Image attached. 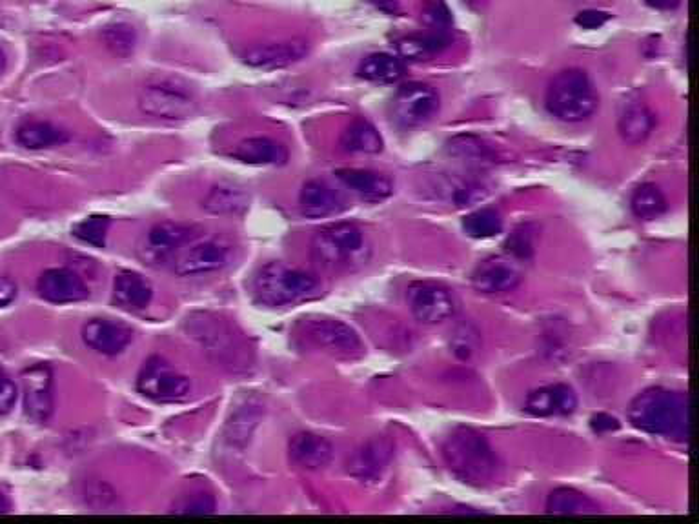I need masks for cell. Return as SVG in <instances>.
I'll use <instances>...</instances> for the list:
<instances>
[{"label":"cell","instance_id":"cell-41","mask_svg":"<svg viewBox=\"0 0 699 524\" xmlns=\"http://www.w3.org/2000/svg\"><path fill=\"white\" fill-rule=\"evenodd\" d=\"M477 348V332L472 326H461L454 337V352L461 359H468Z\"/></svg>","mask_w":699,"mask_h":524},{"label":"cell","instance_id":"cell-19","mask_svg":"<svg viewBox=\"0 0 699 524\" xmlns=\"http://www.w3.org/2000/svg\"><path fill=\"white\" fill-rule=\"evenodd\" d=\"M578 395L568 384H550L528 393L525 410L534 417H567L576 412Z\"/></svg>","mask_w":699,"mask_h":524},{"label":"cell","instance_id":"cell-16","mask_svg":"<svg viewBox=\"0 0 699 524\" xmlns=\"http://www.w3.org/2000/svg\"><path fill=\"white\" fill-rule=\"evenodd\" d=\"M195 235L197 230L183 222H159L146 235L142 250L150 261H168L172 259L175 252H179L188 242H192Z\"/></svg>","mask_w":699,"mask_h":524},{"label":"cell","instance_id":"cell-44","mask_svg":"<svg viewBox=\"0 0 699 524\" xmlns=\"http://www.w3.org/2000/svg\"><path fill=\"white\" fill-rule=\"evenodd\" d=\"M508 250H512V253H516L519 257H527L532 253V239L528 232H516L512 239H508Z\"/></svg>","mask_w":699,"mask_h":524},{"label":"cell","instance_id":"cell-15","mask_svg":"<svg viewBox=\"0 0 699 524\" xmlns=\"http://www.w3.org/2000/svg\"><path fill=\"white\" fill-rule=\"evenodd\" d=\"M523 281L516 262L507 257H488L472 273V286L485 295H505L514 292Z\"/></svg>","mask_w":699,"mask_h":524},{"label":"cell","instance_id":"cell-42","mask_svg":"<svg viewBox=\"0 0 699 524\" xmlns=\"http://www.w3.org/2000/svg\"><path fill=\"white\" fill-rule=\"evenodd\" d=\"M17 386L10 375L0 366V415L8 414L17 401Z\"/></svg>","mask_w":699,"mask_h":524},{"label":"cell","instance_id":"cell-51","mask_svg":"<svg viewBox=\"0 0 699 524\" xmlns=\"http://www.w3.org/2000/svg\"><path fill=\"white\" fill-rule=\"evenodd\" d=\"M470 2H481V0H470Z\"/></svg>","mask_w":699,"mask_h":524},{"label":"cell","instance_id":"cell-25","mask_svg":"<svg viewBox=\"0 0 699 524\" xmlns=\"http://www.w3.org/2000/svg\"><path fill=\"white\" fill-rule=\"evenodd\" d=\"M233 159L246 162V164H284L288 161L290 153L281 142L268 139V137H252L239 142L232 150Z\"/></svg>","mask_w":699,"mask_h":524},{"label":"cell","instance_id":"cell-35","mask_svg":"<svg viewBox=\"0 0 699 524\" xmlns=\"http://www.w3.org/2000/svg\"><path fill=\"white\" fill-rule=\"evenodd\" d=\"M463 228L472 239H490L503 232V217L494 208H483L466 215Z\"/></svg>","mask_w":699,"mask_h":524},{"label":"cell","instance_id":"cell-20","mask_svg":"<svg viewBox=\"0 0 699 524\" xmlns=\"http://www.w3.org/2000/svg\"><path fill=\"white\" fill-rule=\"evenodd\" d=\"M190 326H192L190 335L193 339L201 344L206 352L217 357V361L235 359L237 352L230 350L232 343H235V337H233L230 326L224 321L212 319L208 315H201V319H192Z\"/></svg>","mask_w":699,"mask_h":524},{"label":"cell","instance_id":"cell-18","mask_svg":"<svg viewBox=\"0 0 699 524\" xmlns=\"http://www.w3.org/2000/svg\"><path fill=\"white\" fill-rule=\"evenodd\" d=\"M133 332L126 324L110 319H92L82 326V341L101 355H119L132 343Z\"/></svg>","mask_w":699,"mask_h":524},{"label":"cell","instance_id":"cell-11","mask_svg":"<svg viewBox=\"0 0 699 524\" xmlns=\"http://www.w3.org/2000/svg\"><path fill=\"white\" fill-rule=\"evenodd\" d=\"M24 410L37 423H46L55 408L53 373L48 366L37 364L22 373Z\"/></svg>","mask_w":699,"mask_h":524},{"label":"cell","instance_id":"cell-33","mask_svg":"<svg viewBox=\"0 0 699 524\" xmlns=\"http://www.w3.org/2000/svg\"><path fill=\"white\" fill-rule=\"evenodd\" d=\"M446 150L459 161L476 164V166L494 164L497 159L496 152L488 146L487 142L481 141L474 135H457L446 142Z\"/></svg>","mask_w":699,"mask_h":524},{"label":"cell","instance_id":"cell-49","mask_svg":"<svg viewBox=\"0 0 699 524\" xmlns=\"http://www.w3.org/2000/svg\"><path fill=\"white\" fill-rule=\"evenodd\" d=\"M10 512V501L6 499V495L0 494V514Z\"/></svg>","mask_w":699,"mask_h":524},{"label":"cell","instance_id":"cell-50","mask_svg":"<svg viewBox=\"0 0 699 524\" xmlns=\"http://www.w3.org/2000/svg\"><path fill=\"white\" fill-rule=\"evenodd\" d=\"M6 64H8V57H6V53H4V50L0 48V73L6 70Z\"/></svg>","mask_w":699,"mask_h":524},{"label":"cell","instance_id":"cell-3","mask_svg":"<svg viewBox=\"0 0 699 524\" xmlns=\"http://www.w3.org/2000/svg\"><path fill=\"white\" fill-rule=\"evenodd\" d=\"M252 292L255 303L277 308L314 299L321 292V284L312 273L290 268L283 262H268L255 275Z\"/></svg>","mask_w":699,"mask_h":524},{"label":"cell","instance_id":"cell-12","mask_svg":"<svg viewBox=\"0 0 699 524\" xmlns=\"http://www.w3.org/2000/svg\"><path fill=\"white\" fill-rule=\"evenodd\" d=\"M232 259L230 244L223 241H204L193 244L175 261V273L181 277H199L219 272Z\"/></svg>","mask_w":699,"mask_h":524},{"label":"cell","instance_id":"cell-23","mask_svg":"<svg viewBox=\"0 0 699 524\" xmlns=\"http://www.w3.org/2000/svg\"><path fill=\"white\" fill-rule=\"evenodd\" d=\"M335 175L348 190L359 195L363 201H385L394 193V186H392L390 179L381 173L372 172V170L345 168V170H337Z\"/></svg>","mask_w":699,"mask_h":524},{"label":"cell","instance_id":"cell-26","mask_svg":"<svg viewBox=\"0 0 699 524\" xmlns=\"http://www.w3.org/2000/svg\"><path fill=\"white\" fill-rule=\"evenodd\" d=\"M15 139L26 150H46L70 141V133L46 121H28L19 126Z\"/></svg>","mask_w":699,"mask_h":524},{"label":"cell","instance_id":"cell-8","mask_svg":"<svg viewBox=\"0 0 699 524\" xmlns=\"http://www.w3.org/2000/svg\"><path fill=\"white\" fill-rule=\"evenodd\" d=\"M301 335L310 344L341 359H359L365 355V344L352 326L337 319H304Z\"/></svg>","mask_w":699,"mask_h":524},{"label":"cell","instance_id":"cell-24","mask_svg":"<svg viewBox=\"0 0 699 524\" xmlns=\"http://www.w3.org/2000/svg\"><path fill=\"white\" fill-rule=\"evenodd\" d=\"M153 286L141 273L119 272L113 283V301L121 308L139 312L152 303Z\"/></svg>","mask_w":699,"mask_h":524},{"label":"cell","instance_id":"cell-10","mask_svg":"<svg viewBox=\"0 0 699 524\" xmlns=\"http://www.w3.org/2000/svg\"><path fill=\"white\" fill-rule=\"evenodd\" d=\"M392 110L399 126L419 128L436 117L439 95L426 84L410 82L397 91Z\"/></svg>","mask_w":699,"mask_h":524},{"label":"cell","instance_id":"cell-48","mask_svg":"<svg viewBox=\"0 0 699 524\" xmlns=\"http://www.w3.org/2000/svg\"><path fill=\"white\" fill-rule=\"evenodd\" d=\"M370 2L375 4L379 10L386 11V13H397L399 11L396 0H370Z\"/></svg>","mask_w":699,"mask_h":524},{"label":"cell","instance_id":"cell-4","mask_svg":"<svg viewBox=\"0 0 699 524\" xmlns=\"http://www.w3.org/2000/svg\"><path fill=\"white\" fill-rule=\"evenodd\" d=\"M545 101L559 121L583 122L598 110L599 95L587 71L570 68L550 81Z\"/></svg>","mask_w":699,"mask_h":524},{"label":"cell","instance_id":"cell-30","mask_svg":"<svg viewBox=\"0 0 699 524\" xmlns=\"http://www.w3.org/2000/svg\"><path fill=\"white\" fill-rule=\"evenodd\" d=\"M357 75L368 82L394 84L405 75V64L396 55L372 53L359 64Z\"/></svg>","mask_w":699,"mask_h":524},{"label":"cell","instance_id":"cell-1","mask_svg":"<svg viewBox=\"0 0 699 524\" xmlns=\"http://www.w3.org/2000/svg\"><path fill=\"white\" fill-rule=\"evenodd\" d=\"M634 428L650 435L681 437L689 434V399L667 388H649L639 393L629 406Z\"/></svg>","mask_w":699,"mask_h":524},{"label":"cell","instance_id":"cell-39","mask_svg":"<svg viewBox=\"0 0 699 524\" xmlns=\"http://www.w3.org/2000/svg\"><path fill=\"white\" fill-rule=\"evenodd\" d=\"M423 21L434 31H446L452 22V13L443 0H428L423 8Z\"/></svg>","mask_w":699,"mask_h":524},{"label":"cell","instance_id":"cell-17","mask_svg":"<svg viewBox=\"0 0 699 524\" xmlns=\"http://www.w3.org/2000/svg\"><path fill=\"white\" fill-rule=\"evenodd\" d=\"M37 290L44 301L55 304L81 303L88 299V286L68 268H51L39 277Z\"/></svg>","mask_w":699,"mask_h":524},{"label":"cell","instance_id":"cell-14","mask_svg":"<svg viewBox=\"0 0 699 524\" xmlns=\"http://www.w3.org/2000/svg\"><path fill=\"white\" fill-rule=\"evenodd\" d=\"M310 51V44L304 39L263 42L244 51L243 59L248 66L259 70H279L303 61Z\"/></svg>","mask_w":699,"mask_h":524},{"label":"cell","instance_id":"cell-43","mask_svg":"<svg viewBox=\"0 0 699 524\" xmlns=\"http://www.w3.org/2000/svg\"><path fill=\"white\" fill-rule=\"evenodd\" d=\"M610 15L605 11L587 10L581 11L576 17V24L585 30H598L605 22H608Z\"/></svg>","mask_w":699,"mask_h":524},{"label":"cell","instance_id":"cell-13","mask_svg":"<svg viewBox=\"0 0 699 524\" xmlns=\"http://www.w3.org/2000/svg\"><path fill=\"white\" fill-rule=\"evenodd\" d=\"M394 457V443L388 437H374L359 446L346 461V472L359 481H377Z\"/></svg>","mask_w":699,"mask_h":524},{"label":"cell","instance_id":"cell-29","mask_svg":"<svg viewBox=\"0 0 699 524\" xmlns=\"http://www.w3.org/2000/svg\"><path fill=\"white\" fill-rule=\"evenodd\" d=\"M341 150L346 153L375 155L383 152V137L375 130L374 124L363 119L352 122L339 139Z\"/></svg>","mask_w":699,"mask_h":524},{"label":"cell","instance_id":"cell-5","mask_svg":"<svg viewBox=\"0 0 699 524\" xmlns=\"http://www.w3.org/2000/svg\"><path fill=\"white\" fill-rule=\"evenodd\" d=\"M312 259L326 272L348 270L365 259V233L354 222L323 226L312 239Z\"/></svg>","mask_w":699,"mask_h":524},{"label":"cell","instance_id":"cell-22","mask_svg":"<svg viewBox=\"0 0 699 524\" xmlns=\"http://www.w3.org/2000/svg\"><path fill=\"white\" fill-rule=\"evenodd\" d=\"M290 457L304 470H321L332 461L334 446L321 435L301 432L290 441Z\"/></svg>","mask_w":699,"mask_h":524},{"label":"cell","instance_id":"cell-34","mask_svg":"<svg viewBox=\"0 0 699 524\" xmlns=\"http://www.w3.org/2000/svg\"><path fill=\"white\" fill-rule=\"evenodd\" d=\"M630 208H632V212L638 219L654 221V219H658L663 213L667 212L669 202H667L665 193L659 190V186L647 182V184H641L638 190L632 193Z\"/></svg>","mask_w":699,"mask_h":524},{"label":"cell","instance_id":"cell-40","mask_svg":"<svg viewBox=\"0 0 699 524\" xmlns=\"http://www.w3.org/2000/svg\"><path fill=\"white\" fill-rule=\"evenodd\" d=\"M215 499L210 494H192L173 506L175 514H213Z\"/></svg>","mask_w":699,"mask_h":524},{"label":"cell","instance_id":"cell-21","mask_svg":"<svg viewBox=\"0 0 699 524\" xmlns=\"http://www.w3.org/2000/svg\"><path fill=\"white\" fill-rule=\"evenodd\" d=\"M299 206L301 212L310 219H325L337 213L343 212L346 208L345 197L330 186L328 182L315 181L306 182L299 195Z\"/></svg>","mask_w":699,"mask_h":524},{"label":"cell","instance_id":"cell-28","mask_svg":"<svg viewBox=\"0 0 699 524\" xmlns=\"http://www.w3.org/2000/svg\"><path fill=\"white\" fill-rule=\"evenodd\" d=\"M248 193L235 184H217L204 197V210L213 215H241L248 210Z\"/></svg>","mask_w":699,"mask_h":524},{"label":"cell","instance_id":"cell-38","mask_svg":"<svg viewBox=\"0 0 699 524\" xmlns=\"http://www.w3.org/2000/svg\"><path fill=\"white\" fill-rule=\"evenodd\" d=\"M259 421V412L257 410H241L239 414L233 417L232 423L228 424V441L232 444H237L239 441L246 443V439H250V435L254 432L255 426Z\"/></svg>","mask_w":699,"mask_h":524},{"label":"cell","instance_id":"cell-32","mask_svg":"<svg viewBox=\"0 0 699 524\" xmlns=\"http://www.w3.org/2000/svg\"><path fill=\"white\" fill-rule=\"evenodd\" d=\"M547 514L552 515H588L599 514V504L588 495L581 494L574 488H556L547 499Z\"/></svg>","mask_w":699,"mask_h":524},{"label":"cell","instance_id":"cell-6","mask_svg":"<svg viewBox=\"0 0 699 524\" xmlns=\"http://www.w3.org/2000/svg\"><path fill=\"white\" fill-rule=\"evenodd\" d=\"M139 108L161 121H184L197 111V101L177 82L155 81L146 84L139 93Z\"/></svg>","mask_w":699,"mask_h":524},{"label":"cell","instance_id":"cell-9","mask_svg":"<svg viewBox=\"0 0 699 524\" xmlns=\"http://www.w3.org/2000/svg\"><path fill=\"white\" fill-rule=\"evenodd\" d=\"M406 303L414 319L421 324H441L457 312L454 292L436 281H416L406 290Z\"/></svg>","mask_w":699,"mask_h":524},{"label":"cell","instance_id":"cell-37","mask_svg":"<svg viewBox=\"0 0 699 524\" xmlns=\"http://www.w3.org/2000/svg\"><path fill=\"white\" fill-rule=\"evenodd\" d=\"M110 230V219L104 215H92L88 219L75 224L73 235L84 242V244H92L95 248H102L106 242V235Z\"/></svg>","mask_w":699,"mask_h":524},{"label":"cell","instance_id":"cell-27","mask_svg":"<svg viewBox=\"0 0 699 524\" xmlns=\"http://www.w3.org/2000/svg\"><path fill=\"white\" fill-rule=\"evenodd\" d=\"M654 124H656L654 113L645 104L636 102L627 106L621 113L618 122L619 135L623 141L636 146L649 139L650 133L654 130Z\"/></svg>","mask_w":699,"mask_h":524},{"label":"cell","instance_id":"cell-47","mask_svg":"<svg viewBox=\"0 0 699 524\" xmlns=\"http://www.w3.org/2000/svg\"><path fill=\"white\" fill-rule=\"evenodd\" d=\"M649 6L656 10H676L681 0H645Z\"/></svg>","mask_w":699,"mask_h":524},{"label":"cell","instance_id":"cell-2","mask_svg":"<svg viewBox=\"0 0 699 524\" xmlns=\"http://www.w3.org/2000/svg\"><path fill=\"white\" fill-rule=\"evenodd\" d=\"M446 468L459 481L485 486L496 479L499 459L487 437L472 428H457L443 443Z\"/></svg>","mask_w":699,"mask_h":524},{"label":"cell","instance_id":"cell-7","mask_svg":"<svg viewBox=\"0 0 699 524\" xmlns=\"http://www.w3.org/2000/svg\"><path fill=\"white\" fill-rule=\"evenodd\" d=\"M137 390L155 403H179L190 393V379L161 355H152L137 375Z\"/></svg>","mask_w":699,"mask_h":524},{"label":"cell","instance_id":"cell-46","mask_svg":"<svg viewBox=\"0 0 699 524\" xmlns=\"http://www.w3.org/2000/svg\"><path fill=\"white\" fill-rule=\"evenodd\" d=\"M17 299V284L8 277H0V306H8Z\"/></svg>","mask_w":699,"mask_h":524},{"label":"cell","instance_id":"cell-36","mask_svg":"<svg viewBox=\"0 0 699 524\" xmlns=\"http://www.w3.org/2000/svg\"><path fill=\"white\" fill-rule=\"evenodd\" d=\"M102 41L113 55L130 57L137 46V31L126 22H117L104 28Z\"/></svg>","mask_w":699,"mask_h":524},{"label":"cell","instance_id":"cell-45","mask_svg":"<svg viewBox=\"0 0 699 524\" xmlns=\"http://www.w3.org/2000/svg\"><path fill=\"white\" fill-rule=\"evenodd\" d=\"M590 424H592V430H594V432H598V434H605V432L619 430V426H621L616 417H612V415L608 414L594 415V417H592V421H590Z\"/></svg>","mask_w":699,"mask_h":524},{"label":"cell","instance_id":"cell-31","mask_svg":"<svg viewBox=\"0 0 699 524\" xmlns=\"http://www.w3.org/2000/svg\"><path fill=\"white\" fill-rule=\"evenodd\" d=\"M450 46V37L446 31H430L425 35H410L397 42V53L406 61H423Z\"/></svg>","mask_w":699,"mask_h":524}]
</instances>
